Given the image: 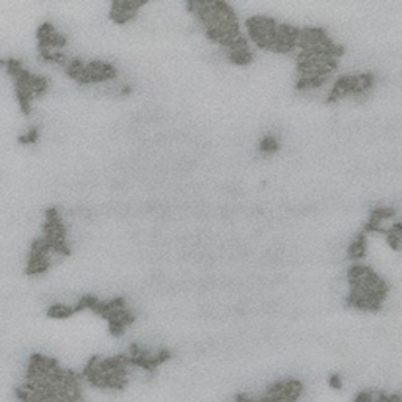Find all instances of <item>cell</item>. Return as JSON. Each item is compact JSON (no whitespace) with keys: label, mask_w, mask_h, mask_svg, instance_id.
<instances>
[{"label":"cell","mask_w":402,"mask_h":402,"mask_svg":"<svg viewBox=\"0 0 402 402\" xmlns=\"http://www.w3.org/2000/svg\"><path fill=\"white\" fill-rule=\"evenodd\" d=\"M187 8L198 19L203 32L210 41L227 51L234 65H247L253 60L247 38L241 33L239 19L227 2H189Z\"/></svg>","instance_id":"1"},{"label":"cell","mask_w":402,"mask_h":402,"mask_svg":"<svg viewBox=\"0 0 402 402\" xmlns=\"http://www.w3.org/2000/svg\"><path fill=\"white\" fill-rule=\"evenodd\" d=\"M66 72L80 84H101L117 77V68L107 61H79L68 63Z\"/></svg>","instance_id":"5"},{"label":"cell","mask_w":402,"mask_h":402,"mask_svg":"<svg viewBox=\"0 0 402 402\" xmlns=\"http://www.w3.org/2000/svg\"><path fill=\"white\" fill-rule=\"evenodd\" d=\"M374 398H372V393L369 391H362V393H358L357 396H355V401L353 402H372Z\"/></svg>","instance_id":"10"},{"label":"cell","mask_w":402,"mask_h":402,"mask_svg":"<svg viewBox=\"0 0 402 402\" xmlns=\"http://www.w3.org/2000/svg\"><path fill=\"white\" fill-rule=\"evenodd\" d=\"M374 82H376V79H374V76L369 72L346 74V76H341L335 82L327 101L336 102L346 98H362L372 90Z\"/></svg>","instance_id":"4"},{"label":"cell","mask_w":402,"mask_h":402,"mask_svg":"<svg viewBox=\"0 0 402 402\" xmlns=\"http://www.w3.org/2000/svg\"><path fill=\"white\" fill-rule=\"evenodd\" d=\"M347 303L362 311H379L388 296V284L365 264L355 262L347 270Z\"/></svg>","instance_id":"2"},{"label":"cell","mask_w":402,"mask_h":402,"mask_svg":"<svg viewBox=\"0 0 402 402\" xmlns=\"http://www.w3.org/2000/svg\"><path fill=\"white\" fill-rule=\"evenodd\" d=\"M329 385L333 388V390H341L343 380H341V377L338 376V374H332V376L329 377Z\"/></svg>","instance_id":"9"},{"label":"cell","mask_w":402,"mask_h":402,"mask_svg":"<svg viewBox=\"0 0 402 402\" xmlns=\"http://www.w3.org/2000/svg\"><path fill=\"white\" fill-rule=\"evenodd\" d=\"M278 148H280V141H278V139L274 137V135H265V137H262L260 141V151L264 156L277 153Z\"/></svg>","instance_id":"8"},{"label":"cell","mask_w":402,"mask_h":402,"mask_svg":"<svg viewBox=\"0 0 402 402\" xmlns=\"http://www.w3.org/2000/svg\"><path fill=\"white\" fill-rule=\"evenodd\" d=\"M366 253V234L362 233L355 241L350 244L349 247V258L353 261H358L362 260Z\"/></svg>","instance_id":"7"},{"label":"cell","mask_w":402,"mask_h":402,"mask_svg":"<svg viewBox=\"0 0 402 402\" xmlns=\"http://www.w3.org/2000/svg\"><path fill=\"white\" fill-rule=\"evenodd\" d=\"M248 38L255 46L277 53H288L297 49L300 29L291 24L278 22L274 17L253 16L247 20Z\"/></svg>","instance_id":"3"},{"label":"cell","mask_w":402,"mask_h":402,"mask_svg":"<svg viewBox=\"0 0 402 402\" xmlns=\"http://www.w3.org/2000/svg\"><path fill=\"white\" fill-rule=\"evenodd\" d=\"M251 398L248 396V394H237L236 396V402H250Z\"/></svg>","instance_id":"11"},{"label":"cell","mask_w":402,"mask_h":402,"mask_svg":"<svg viewBox=\"0 0 402 402\" xmlns=\"http://www.w3.org/2000/svg\"><path fill=\"white\" fill-rule=\"evenodd\" d=\"M143 5H145L143 2H113L110 17L118 24L129 22V20L135 17V15H137Z\"/></svg>","instance_id":"6"}]
</instances>
